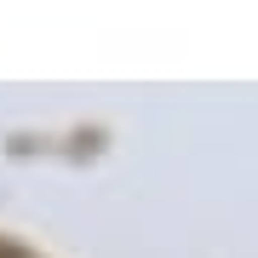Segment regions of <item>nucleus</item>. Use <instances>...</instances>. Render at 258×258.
<instances>
[{
	"mask_svg": "<svg viewBox=\"0 0 258 258\" xmlns=\"http://www.w3.org/2000/svg\"><path fill=\"white\" fill-rule=\"evenodd\" d=\"M0 258H12V252H0Z\"/></svg>",
	"mask_w": 258,
	"mask_h": 258,
	"instance_id": "nucleus-1",
	"label": "nucleus"
}]
</instances>
